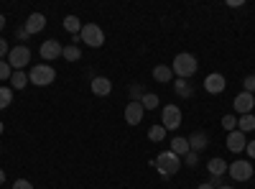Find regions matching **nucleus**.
<instances>
[{"label":"nucleus","instance_id":"nucleus-25","mask_svg":"<svg viewBox=\"0 0 255 189\" xmlns=\"http://www.w3.org/2000/svg\"><path fill=\"white\" fill-rule=\"evenodd\" d=\"M148 138H151L153 143H161L166 138V128H163V125H153V128H148Z\"/></svg>","mask_w":255,"mask_h":189},{"label":"nucleus","instance_id":"nucleus-39","mask_svg":"<svg viewBox=\"0 0 255 189\" xmlns=\"http://www.w3.org/2000/svg\"><path fill=\"white\" fill-rule=\"evenodd\" d=\"M3 131H5V125H3V123H0V133H3Z\"/></svg>","mask_w":255,"mask_h":189},{"label":"nucleus","instance_id":"nucleus-12","mask_svg":"<svg viewBox=\"0 0 255 189\" xmlns=\"http://www.w3.org/2000/svg\"><path fill=\"white\" fill-rule=\"evenodd\" d=\"M232 105H235V110H238L240 115H248V113H253V108H255V97H253L250 92H240Z\"/></svg>","mask_w":255,"mask_h":189},{"label":"nucleus","instance_id":"nucleus-17","mask_svg":"<svg viewBox=\"0 0 255 189\" xmlns=\"http://www.w3.org/2000/svg\"><path fill=\"white\" fill-rule=\"evenodd\" d=\"M153 79L161 82V85H168V82H174V72H171V67L158 64V67L153 69Z\"/></svg>","mask_w":255,"mask_h":189},{"label":"nucleus","instance_id":"nucleus-34","mask_svg":"<svg viewBox=\"0 0 255 189\" xmlns=\"http://www.w3.org/2000/svg\"><path fill=\"white\" fill-rule=\"evenodd\" d=\"M245 151L250 154V159H255V141H250V143L245 146Z\"/></svg>","mask_w":255,"mask_h":189},{"label":"nucleus","instance_id":"nucleus-14","mask_svg":"<svg viewBox=\"0 0 255 189\" xmlns=\"http://www.w3.org/2000/svg\"><path fill=\"white\" fill-rule=\"evenodd\" d=\"M90 87H92V92H95L97 97H108V95L113 92V82H110L108 77H95Z\"/></svg>","mask_w":255,"mask_h":189},{"label":"nucleus","instance_id":"nucleus-31","mask_svg":"<svg viewBox=\"0 0 255 189\" xmlns=\"http://www.w3.org/2000/svg\"><path fill=\"white\" fill-rule=\"evenodd\" d=\"M184 161H186L189 166H197V164H199V154H194V151H189V154L184 156Z\"/></svg>","mask_w":255,"mask_h":189},{"label":"nucleus","instance_id":"nucleus-15","mask_svg":"<svg viewBox=\"0 0 255 189\" xmlns=\"http://www.w3.org/2000/svg\"><path fill=\"white\" fill-rule=\"evenodd\" d=\"M207 143H209V136H207L204 131H197V133H191V136H189V149L194 151V154L204 151V149H207Z\"/></svg>","mask_w":255,"mask_h":189},{"label":"nucleus","instance_id":"nucleus-10","mask_svg":"<svg viewBox=\"0 0 255 189\" xmlns=\"http://www.w3.org/2000/svg\"><path fill=\"white\" fill-rule=\"evenodd\" d=\"M44 28H46V15H44V13H31V15L26 18V33H28V36L41 33Z\"/></svg>","mask_w":255,"mask_h":189},{"label":"nucleus","instance_id":"nucleus-4","mask_svg":"<svg viewBox=\"0 0 255 189\" xmlns=\"http://www.w3.org/2000/svg\"><path fill=\"white\" fill-rule=\"evenodd\" d=\"M79 38H82L87 46H92V49H100V46L105 44V31H102L97 23H87V26H82V33H79Z\"/></svg>","mask_w":255,"mask_h":189},{"label":"nucleus","instance_id":"nucleus-18","mask_svg":"<svg viewBox=\"0 0 255 189\" xmlns=\"http://www.w3.org/2000/svg\"><path fill=\"white\" fill-rule=\"evenodd\" d=\"M168 151L176 154V156H186L191 149H189V138H174L171 146H168Z\"/></svg>","mask_w":255,"mask_h":189},{"label":"nucleus","instance_id":"nucleus-1","mask_svg":"<svg viewBox=\"0 0 255 189\" xmlns=\"http://www.w3.org/2000/svg\"><path fill=\"white\" fill-rule=\"evenodd\" d=\"M197 67H199V61L194 54H176L174 59V64H171V72L179 74V79H189L191 74H197Z\"/></svg>","mask_w":255,"mask_h":189},{"label":"nucleus","instance_id":"nucleus-23","mask_svg":"<svg viewBox=\"0 0 255 189\" xmlns=\"http://www.w3.org/2000/svg\"><path fill=\"white\" fill-rule=\"evenodd\" d=\"M140 105H143V110H156L158 108V95L156 92H145L143 100H140Z\"/></svg>","mask_w":255,"mask_h":189},{"label":"nucleus","instance_id":"nucleus-29","mask_svg":"<svg viewBox=\"0 0 255 189\" xmlns=\"http://www.w3.org/2000/svg\"><path fill=\"white\" fill-rule=\"evenodd\" d=\"M143 95H145V92H143V87H140V85H133V87H130V102H140V100H143Z\"/></svg>","mask_w":255,"mask_h":189},{"label":"nucleus","instance_id":"nucleus-28","mask_svg":"<svg viewBox=\"0 0 255 189\" xmlns=\"http://www.w3.org/2000/svg\"><path fill=\"white\" fill-rule=\"evenodd\" d=\"M10 77H13V67L8 64V61L0 59V82H5V79H10Z\"/></svg>","mask_w":255,"mask_h":189},{"label":"nucleus","instance_id":"nucleus-19","mask_svg":"<svg viewBox=\"0 0 255 189\" xmlns=\"http://www.w3.org/2000/svg\"><path fill=\"white\" fill-rule=\"evenodd\" d=\"M238 131H240V133H250V131H255V115H253V113L240 115V120H238Z\"/></svg>","mask_w":255,"mask_h":189},{"label":"nucleus","instance_id":"nucleus-20","mask_svg":"<svg viewBox=\"0 0 255 189\" xmlns=\"http://www.w3.org/2000/svg\"><path fill=\"white\" fill-rule=\"evenodd\" d=\"M64 28H67L72 36H79L82 33V20L77 15H67V18H64Z\"/></svg>","mask_w":255,"mask_h":189},{"label":"nucleus","instance_id":"nucleus-37","mask_svg":"<svg viewBox=\"0 0 255 189\" xmlns=\"http://www.w3.org/2000/svg\"><path fill=\"white\" fill-rule=\"evenodd\" d=\"M0 184H5V172L0 169Z\"/></svg>","mask_w":255,"mask_h":189},{"label":"nucleus","instance_id":"nucleus-5","mask_svg":"<svg viewBox=\"0 0 255 189\" xmlns=\"http://www.w3.org/2000/svg\"><path fill=\"white\" fill-rule=\"evenodd\" d=\"M227 174H230V179H235V182H250V177L255 174V169H253V164L250 161H232L230 164V169H227Z\"/></svg>","mask_w":255,"mask_h":189},{"label":"nucleus","instance_id":"nucleus-7","mask_svg":"<svg viewBox=\"0 0 255 189\" xmlns=\"http://www.w3.org/2000/svg\"><path fill=\"white\" fill-rule=\"evenodd\" d=\"M161 125L166 131H176L181 125V110L176 108V105H166V108L161 110Z\"/></svg>","mask_w":255,"mask_h":189},{"label":"nucleus","instance_id":"nucleus-11","mask_svg":"<svg viewBox=\"0 0 255 189\" xmlns=\"http://www.w3.org/2000/svg\"><path fill=\"white\" fill-rule=\"evenodd\" d=\"M143 105L140 102H128L125 105V123L128 125H138L140 120H143Z\"/></svg>","mask_w":255,"mask_h":189},{"label":"nucleus","instance_id":"nucleus-32","mask_svg":"<svg viewBox=\"0 0 255 189\" xmlns=\"http://www.w3.org/2000/svg\"><path fill=\"white\" fill-rule=\"evenodd\" d=\"M13 189H33V184L28 179H18V182H13Z\"/></svg>","mask_w":255,"mask_h":189},{"label":"nucleus","instance_id":"nucleus-40","mask_svg":"<svg viewBox=\"0 0 255 189\" xmlns=\"http://www.w3.org/2000/svg\"><path fill=\"white\" fill-rule=\"evenodd\" d=\"M253 97H255V95H253Z\"/></svg>","mask_w":255,"mask_h":189},{"label":"nucleus","instance_id":"nucleus-13","mask_svg":"<svg viewBox=\"0 0 255 189\" xmlns=\"http://www.w3.org/2000/svg\"><path fill=\"white\" fill-rule=\"evenodd\" d=\"M245 146H248L245 133H240V131H232V133H227V149H230L232 154H240V151H245Z\"/></svg>","mask_w":255,"mask_h":189},{"label":"nucleus","instance_id":"nucleus-21","mask_svg":"<svg viewBox=\"0 0 255 189\" xmlns=\"http://www.w3.org/2000/svg\"><path fill=\"white\" fill-rule=\"evenodd\" d=\"M28 85V77H26V72L20 69V72H13V77H10V90H23Z\"/></svg>","mask_w":255,"mask_h":189},{"label":"nucleus","instance_id":"nucleus-24","mask_svg":"<svg viewBox=\"0 0 255 189\" xmlns=\"http://www.w3.org/2000/svg\"><path fill=\"white\" fill-rule=\"evenodd\" d=\"M61 56L67 59V61H79V56H82V51H79V46L77 44H72V46H64V51H61Z\"/></svg>","mask_w":255,"mask_h":189},{"label":"nucleus","instance_id":"nucleus-38","mask_svg":"<svg viewBox=\"0 0 255 189\" xmlns=\"http://www.w3.org/2000/svg\"><path fill=\"white\" fill-rule=\"evenodd\" d=\"M217 189H235V187H230V184H222V187H217Z\"/></svg>","mask_w":255,"mask_h":189},{"label":"nucleus","instance_id":"nucleus-36","mask_svg":"<svg viewBox=\"0 0 255 189\" xmlns=\"http://www.w3.org/2000/svg\"><path fill=\"white\" fill-rule=\"evenodd\" d=\"M197 189H215V187H212V184H209V182H207V184H199V187H197Z\"/></svg>","mask_w":255,"mask_h":189},{"label":"nucleus","instance_id":"nucleus-26","mask_svg":"<svg viewBox=\"0 0 255 189\" xmlns=\"http://www.w3.org/2000/svg\"><path fill=\"white\" fill-rule=\"evenodd\" d=\"M13 102V90L10 87H0V110H5Z\"/></svg>","mask_w":255,"mask_h":189},{"label":"nucleus","instance_id":"nucleus-27","mask_svg":"<svg viewBox=\"0 0 255 189\" xmlns=\"http://www.w3.org/2000/svg\"><path fill=\"white\" fill-rule=\"evenodd\" d=\"M222 128H225L227 133H232V131H238V118L227 113V115L222 118Z\"/></svg>","mask_w":255,"mask_h":189},{"label":"nucleus","instance_id":"nucleus-35","mask_svg":"<svg viewBox=\"0 0 255 189\" xmlns=\"http://www.w3.org/2000/svg\"><path fill=\"white\" fill-rule=\"evenodd\" d=\"M3 28H5V15L0 13V31H3Z\"/></svg>","mask_w":255,"mask_h":189},{"label":"nucleus","instance_id":"nucleus-2","mask_svg":"<svg viewBox=\"0 0 255 189\" xmlns=\"http://www.w3.org/2000/svg\"><path fill=\"white\" fill-rule=\"evenodd\" d=\"M153 166L163 174V177H174L179 169H181V156L171 154V151H161L156 159H153Z\"/></svg>","mask_w":255,"mask_h":189},{"label":"nucleus","instance_id":"nucleus-16","mask_svg":"<svg viewBox=\"0 0 255 189\" xmlns=\"http://www.w3.org/2000/svg\"><path fill=\"white\" fill-rule=\"evenodd\" d=\"M207 169H209V174H212V177H225V174H227V169H230V164H227L225 159H220V156H217V159H209V161H207Z\"/></svg>","mask_w":255,"mask_h":189},{"label":"nucleus","instance_id":"nucleus-33","mask_svg":"<svg viewBox=\"0 0 255 189\" xmlns=\"http://www.w3.org/2000/svg\"><path fill=\"white\" fill-rule=\"evenodd\" d=\"M10 49H8V41L3 38V36H0V59H5V54H8Z\"/></svg>","mask_w":255,"mask_h":189},{"label":"nucleus","instance_id":"nucleus-3","mask_svg":"<svg viewBox=\"0 0 255 189\" xmlns=\"http://www.w3.org/2000/svg\"><path fill=\"white\" fill-rule=\"evenodd\" d=\"M54 79H56V69L51 64H36L28 72V82L36 85V87H49Z\"/></svg>","mask_w":255,"mask_h":189},{"label":"nucleus","instance_id":"nucleus-9","mask_svg":"<svg viewBox=\"0 0 255 189\" xmlns=\"http://www.w3.org/2000/svg\"><path fill=\"white\" fill-rule=\"evenodd\" d=\"M225 87H227V82H225V77L222 74H207V79H204V90L209 92V95H220V92H225Z\"/></svg>","mask_w":255,"mask_h":189},{"label":"nucleus","instance_id":"nucleus-22","mask_svg":"<svg viewBox=\"0 0 255 189\" xmlns=\"http://www.w3.org/2000/svg\"><path fill=\"white\" fill-rule=\"evenodd\" d=\"M174 90H176L179 97H191V95H194V87H191L186 79H176L174 82Z\"/></svg>","mask_w":255,"mask_h":189},{"label":"nucleus","instance_id":"nucleus-30","mask_svg":"<svg viewBox=\"0 0 255 189\" xmlns=\"http://www.w3.org/2000/svg\"><path fill=\"white\" fill-rule=\"evenodd\" d=\"M243 85H245V90H243V92H250V95H255V77H245V82H243Z\"/></svg>","mask_w":255,"mask_h":189},{"label":"nucleus","instance_id":"nucleus-8","mask_svg":"<svg viewBox=\"0 0 255 189\" xmlns=\"http://www.w3.org/2000/svg\"><path fill=\"white\" fill-rule=\"evenodd\" d=\"M61 51H64V46L59 44V41H54V38H49V41H44V44H41V59H44V61L59 59Z\"/></svg>","mask_w":255,"mask_h":189},{"label":"nucleus","instance_id":"nucleus-6","mask_svg":"<svg viewBox=\"0 0 255 189\" xmlns=\"http://www.w3.org/2000/svg\"><path fill=\"white\" fill-rule=\"evenodd\" d=\"M28 61H31V51H28V46H23V44L13 46V49L8 51V64H10L15 72H20V69L28 64Z\"/></svg>","mask_w":255,"mask_h":189}]
</instances>
